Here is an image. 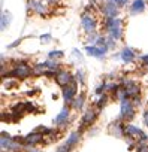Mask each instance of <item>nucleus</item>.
I'll use <instances>...</instances> for the list:
<instances>
[{
	"label": "nucleus",
	"instance_id": "1",
	"mask_svg": "<svg viewBox=\"0 0 148 152\" xmlns=\"http://www.w3.org/2000/svg\"><path fill=\"white\" fill-rule=\"evenodd\" d=\"M33 76V64H30L27 60H15L11 64V69L2 73V78H14L18 81H26Z\"/></svg>",
	"mask_w": 148,
	"mask_h": 152
},
{
	"label": "nucleus",
	"instance_id": "2",
	"mask_svg": "<svg viewBox=\"0 0 148 152\" xmlns=\"http://www.w3.org/2000/svg\"><path fill=\"white\" fill-rule=\"evenodd\" d=\"M100 26H102V17H100L99 12H96V11H82L81 18H80V28H81V33L84 36L96 33V31H102Z\"/></svg>",
	"mask_w": 148,
	"mask_h": 152
},
{
	"label": "nucleus",
	"instance_id": "3",
	"mask_svg": "<svg viewBox=\"0 0 148 152\" xmlns=\"http://www.w3.org/2000/svg\"><path fill=\"white\" fill-rule=\"evenodd\" d=\"M26 14L27 17H40V18H49L55 14V9L51 8L45 0H26Z\"/></svg>",
	"mask_w": 148,
	"mask_h": 152
},
{
	"label": "nucleus",
	"instance_id": "4",
	"mask_svg": "<svg viewBox=\"0 0 148 152\" xmlns=\"http://www.w3.org/2000/svg\"><path fill=\"white\" fill-rule=\"evenodd\" d=\"M100 115V110L96 109L94 106H88L82 110V115H81V119H80V125H78V131L80 133H84L85 130H88L99 118Z\"/></svg>",
	"mask_w": 148,
	"mask_h": 152
},
{
	"label": "nucleus",
	"instance_id": "5",
	"mask_svg": "<svg viewBox=\"0 0 148 152\" xmlns=\"http://www.w3.org/2000/svg\"><path fill=\"white\" fill-rule=\"evenodd\" d=\"M136 104L132 102V99H126L120 103V115H118V119L124 121L126 124L127 122H132L136 116Z\"/></svg>",
	"mask_w": 148,
	"mask_h": 152
},
{
	"label": "nucleus",
	"instance_id": "6",
	"mask_svg": "<svg viewBox=\"0 0 148 152\" xmlns=\"http://www.w3.org/2000/svg\"><path fill=\"white\" fill-rule=\"evenodd\" d=\"M70 113H72V107L69 106V104H64L63 107H61V110L58 112V115L54 118V121H52V124H54V127H57L60 131H66V128L70 125Z\"/></svg>",
	"mask_w": 148,
	"mask_h": 152
},
{
	"label": "nucleus",
	"instance_id": "7",
	"mask_svg": "<svg viewBox=\"0 0 148 152\" xmlns=\"http://www.w3.org/2000/svg\"><path fill=\"white\" fill-rule=\"evenodd\" d=\"M120 84L126 88L127 99H136V97L142 96V87H141V84L138 81L130 79V78H121Z\"/></svg>",
	"mask_w": 148,
	"mask_h": 152
},
{
	"label": "nucleus",
	"instance_id": "8",
	"mask_svg": "<svg viewBox=\"0 0 148 152\" xmlns=\"http://www.w3.org/2000/svg\"><path fill=\"white\" fill-rule=\"evenodd\" d=\"M126 140H135V142H148V134L139 128L138 125L127 122L126 124Z\"/></svg>",
	"mask_w": 148,
	"mask_h": 152
},
{
	"label": "nucleus",
	"instance_id": "9",
	"mask_svg": "<svg viewBox=\"0 0 148 152\" xmlns=\"http://www.w3.org/2000/svg\"><path fill=\"white\" fill-rule=\"evenodd\" d=\"M73 81H75V73H72L69 69L63 67L61 70H58L55 73V78H54V82L57 84V87L60 88H64L67 87L69 84H72Z\"/></svg>",
	"mask_w": 148,
	"mask_h": 152
},
{
	"label": "nucleus",
	"instance_id": "10",
	"mask_svg": "<svg viewBox=\"0 0 148 152\" xmlns=\"http://www.w3.org/2000/svg\"><path fill=\"white\" fill-rule=\"evenodd\" d=\"M99 14L102 18H118L120 8L111 2L103 0V3H99Z\"/></svg>",
	"mask_w": 148,
	"mask_h": 152
},
{
	"label": "nucleus",
	"instance_id": "11",
	"mask_svg": "<svg viewBox=\"0 0 148 152\" xmlns=\"http://www.w3.org/2000/svg\"><path fill=\"white\" fill-rule=\"evenodd\" d=\"M106 130H108V134L114 136L115 139H124L126 137V122L121 121V119H115V121L109 122Z\"/></svg>",
	"mask_w": 148,
	"mask_h": 152
},
{
	"label": "nucleus",
	"instance_id": "12",
	"mask_svg": "<svg viewBox=\"0 0 148 152\" xmlns=\"http://www.w3.org/2000/svg\"><path fill=\"white\" fill-rule=\"evenodd\" d=\"M78 87H80V84L77 82V81H73L72 84H69L67 87H64V88H61V97H63V102H64V104H69L70 106V103L75 100V97L78 96Z\"/></svg>",
	"mask_w": 148,
	"mask_h": 152
},
{
	"label": "nucleus",
	"instance_id": "13",
	"mask_svg": "<svg viewBox=\"0 0 148 152\" xmlns=\"http://www.w3.org/2000/svg\"><path fill=\"white\" fill-rule=\"evenodd\" d=\"M85 54L88 57H93V58H97L100 61H103L106 58V54H108V46H97V45H85Z\"/></svg>",
	"mask_w": 148,
	"mask_h": 152
},
{
	"label": "nucleus",
	"instance_id": "14",
	"mask_svg": "<svg viewBox=\"0 0 148 152\" xmlns=\"http://www.w3.org/2000/svg\"><path fill=\"white\" fill-rule=\"evenodd\" d=\"M23 142L26 145H32V146H39V145H45V136L36 130L30 131L29 134L23 136Z\"/></svg>",
	"mask_w": 148,
	"mask_h": 152
},
{
	"label": "nucleus",
	"instance_id": "15",
	"mask_svg": "<svg viewBox=\"0 0 148 152\" xmlns=\"http://www.w3.org/2000/svg\"><path fill=\"white\" fill-rule=\"evenodd\" d=\"M136 58H138V54H136V51L133 48H130V46H123L121 48V51H120V60L124 64H132V63L136 61Z\"/></svg>",
	"mask_w": 148,
	"mask_h": 152
},
{
	"label": "nucleus",
	"instance_id": "16",
	"mask_svg": "<svg viewBox=\"0 0 148 152\" xmlns=\"http://www.w3.org/2000/svg\"><path fill=\"white\" fill-rule=\"evenodd\" d=\"M147 2L145 0H132L130 5H129V15L135 17V15H139V14H144L147 11Z\"/></svg>",
	"mask_w": 148,
	"mask_h": 152
},
{
	"label": "nucleus",
	"instance_id": "17",
	"mask_svg": "<svg viewBox=\"0 0 148 152\" xmlns=\"http://www.w3.org/2000/svg\"><path fill=\"white\" fill-rule=\"evenodd\" d=\"M85 104H87V94H85V91H80L78 96L75 97V100L70 103V107L75 112H82L85 109Z\"/></svg>",
	"mask_w": 148,
	"mask_h": 152
},
{
	"label": "nucleus",
	"instance_id": "18",
	"mask_svg": "<svg viewBox=\"0 0 148 152\" xmlns=\"http://www.w3.org/2000/svg\"><path fill=\"white\" fill-rule=\"evenodd\" d=\"M81 139H82V133H80V131L77 130V131H73V133H70V134L67 136V139H66L64 145H66L70 151H73L75 148H78V145H80Z\"/></svg>",
	"mask_w": 148,
	"mask_h": 152
},
{
	"label": "nucleus",
	"instance_id": "19",
	"mask_svg": "<svg viewBox=\"0 0 148 152\" xmlns=\"http://www.w3.org/2000/svg\"><path fill=\"white\" fill-rule=\"evenodd\" d=\"M12 20H14V17H12V14L9 12V11H5V9H2V17H0V31L2 33H5L9 27H11V23H12Z\"/></svg>",
	"mask_w": 148,
	"mask_h": 152
},
{
	"label": "nucleus",
	"instance_id": "20",
	"mask_svg": "<svg viewBox=\"0 0 148 152\" xmlns=\"http://www.w3.org/2000/svg\"><path fill=\"white\" fill-rule=\"evenodd\" d=\"M112 100V97H111V94H108V93H105V94H102V96H97L96 97V100H94V107L96 109H99V110H103L105 107H106V104L109 103Z\"/></svg>",
	"mask_w": 148,
	"mask_h": 152
},
{
	"label": "nucleus",
	"instance_id": "21",
	"mask_svg": "<svg viewBox=\"0 0 148 152\" xmlns=\"http://www.w3.org/2000/svg\"><path fill=\"white\" fill-rule=\"evenodd\" d=\"M46 70H48V69H46L45 61H43V63H35V64H33V78H40V76L45 75Z\"/></svg>",
	"mask_w": 148,
	"mask_h": 152
},
{
	"label": "nucleus",
	"instance_id": "22",
	"mask_svg": "<svg viewBox=\"0 0 148 152\" xmlns=\"http://www.w3.org/2000/svg\"><path fill=\"white\" fill-rule=\"evenodd\" d=\"M105 85H106V93L108 94H114L121 87L120 81H111V79H105Z\"/></svg>",
	"mask_w": 148,
	"mask_h": 152
},
{
	"label": "nucleus",
	"instance_id": "23",
	"mask_svg": "<svg viewBox=\"0 0 148 152\" xmlns=\"http://www.w3.org/2000/svg\"><path fill=\"white\" fill-rule=\"evenodd\" d=\"M111 97H112V100L114 102H118V103H121L123 100H126L127 99V94H126V88L121 85L114 94H111Z\"/></svg>",
	"mask_w": 148,
	"mask_h": 152
},
{
	"label": "nucleus",
	"instance_id": "24",
	"mask_svg": "<svg viewBox=\"0 0 148 152\" xmlns=\"http://www.w3.org/2000/svg\"><path fill=\"white\" fill-rule=\"evenodd\" d=\"M102 34V31H96V33H91V34H87L84 36V45H94L97 37Z\"/></svg>",
	"mask_w": 148,
	"mask_h": 152
},
{
	"label": "nucleus",
	"instance_id": "25",
	"mask_svg": "<svg viewBox=\"0 0 148 152\" xmlns=\"http://www.w3.org/2000/svg\"><path fill=\"white\" fill-rule=\"evenodd\" d=\"M48 58L49 60H58V61H61L64 58V51H61V49H52V51L48 52Z\"/></svg>",
	"mask_w": 148,
	"mask_h": 152
},
{
	"label": "nucleus",
	"instance_id": "26",
	"mask_svg": "<svg viewBox=\"0 0 148 152\" xmlns=\"http://www.w3.org/2000/svg\"><path fill=\"white\" fill-rule=\"evenodd\" d=\"M75 81L80 84V87H85V73L82 69L75 70Z\"/></svg>",
	"mask_w": 148,
	"mask_h": 152
},
{
	"label": "nucleus",
	"instance_id": "27",
	"mask_svg": "<svg viewBox=\"0 0 148 152\" xmlns=\"http://www.w3.org/2000/svg\"><path fill=\"white\" fill-rule=\"evenodd\" d=\"M18 84H20V81L18 79H14V78H8L6 81L3 79V87L6 90H14L15 87H18Z\"/></svg>",
	"mask_w": 148,
	"mask_h": 152
},
{
	"label": "nucleus",
	"instance_id": "28",
	"mask_svg": "<svg viewBox=\"0 0 148 152\" xmlns=\"http://www.w3.org/2000/svg\"><path fill=\"white\" fill-rule=\"evenodd\" d=\"M105 93H106V85H105V81H102V82H99V84L96 85L94 94H96V97H97V96H102V94H105Z\"/></svg>",
	"mask_w": 148,
	"mask_h": 152
},
{
	"label": "nucleus",
	"instance_id": "29",
	"mask_svg": "<svg viewBox=\"0 0 148 152\" xmlns=\"http://www.w3.org/2000/svg\"><path fill=\"white\" fill-rule=\"evenodd\" d=\"M135 152H148V142H136Z\"/></svg>",
	"mask_w": 148,
	"mask_h": 152
},
{
	"label": "nucleus",
	"instance_id": "30",
	"mask_svg": "<svg viewBox=\"0 0 148 152\" xmlns=\"http://www.w3.org/2000/svg\"><path fill=\"white\" fill-rule=\"evenodd\" d=\"M106 2H111L114 5H117L120 9H124V8H129V0H106Z\"/></svg>",
	"mask_w": 148,
	"mask_h": 152
},
{
	"label": "nucleus",
	"instance_id": "31",
	"mask_svg": "<svg viewBox=\"0 0 148 152\" xmlns=\"http://www.w3.org/2000/svg\"><path fill=\"white\" fill-rule=\"evenodd\" d=\"M106 46H108V49H109V51H114V49H115V46H117L115 39H114L112 36H109V34H106Z\"/></svg>",
	"mask_w": 148,
	"mask_h": 152
},
{
	"label": "nucleus",
	"instance_id": "32",
	"mask_svg": "<svg viewBox=\"0 0 148 152\" xmlns=\"http://www.w3.org/2000/svg\"><path fill=\"white\" fill-rule=\"evenodd\" d=\"M45 2L51 6V8H58V6H63V3H64V0H45Z\"/></svg>",
	"mask_w": 148,
	"mask_h": 152
},
{
	"label": "nucleus",
	"instance_id": "33",
	"mask_svg": "<svg viewBox=\"0 0 148 152\" xmlns=\"http://www.w3.org/2000/svg\"><path fill=\"white\" fill-rule=\"evenodd\" d=\"M39 39H40L42 43H49V42L52 40V34H51V33H45V34H40Z\"/></svg>",
	"mask_w": 148,
	"mask_h": 152
},
{
	"label": "nucleus",
	"instance_id": "34",
	"mask_svg": "<svg viewBox=\"0 0 148 152\" xmlns=\"http://www.w3.org/2000/svg\"><path fill=\"white\" fill-rule=\"evenodd\" d=\"M23 40H24V37H18V39H17L15 42H12V43H9V45H8L6 48H8V49H15L17 46H20V45L23 43Z\"/></svg>",
	"mask_w": 148,
	"mask_h": 152
},
{
	"label": "nucleus",
	"instance_id": "35",
	"mask_svg": "<svg viewBox=\"0 0 148 152\" xmlns=\"http://www.w3.org/2000/svg\"><path fill=\"white\" fill-rule=\"evenodd\" d=\"M139 63H141V66H142V67L148 69V54L141 55V57H139Z\"/></svg>",
	"mask_w": 148,
	"mask_h": 152
},
{
	"label": "nucleus",
	"instance_id": "36",
	"mask_svg": "<svg viewBox=\"0 0 148 152\" xmlns=\"http://www.w3.org/2000/svg\"><path fill=\"white\" fill-rule=\"evenodd\" d=\"M72 55L75 57V58H78V60H80V63H82V61H84V57H82L81 51H78V49H73V51H72Z\"/></svg>",
	"mask_w": 148,
	"mask_h": 152
},
{
	"label": "nucleus",
	"instance_id": "37",
	"mask_svg": "<svg viewBox=\"0 0 148 152\" xmlns=\"http://www.w3.org/2000/svg\"><path fill=\"white\" fill-rule=\"evenodd\" d=\"M142 122H144V125L148 128V107L142 112Z\"/></svg>",
	"mask_w": 148,
	"mask_h": 152
},
{
	"label": "nucleus",
	"instance_id": "38",
	"mask_svg": "<svg viewBox=\"0 0 148 152\" xmlns=\"http://www.w3.org/2000/svg\"><path fill=\"white\" fill-rule=\"evenodd\" d=\"M55 152H72V151H70L66 145H61V146H58V148L55 149Z\"/></svg>",
	"mask_w": 148,
	"mask_h": 152
},
{
	"label": "nucleus",
	"instance_id": "39",
	"mask_svg": "<svg viewBox=\"0 0 148 152\" xmlns=\"http://www.w3.org/2000/svg\"><path fill=\"white\" fill-rule=\"evenodd\" d=\"M32 152H42V151H36V149H35V151H32Z\"/></svg>",
	"mask_w": 148,
	"mask_h": 152
}]
</instances>
